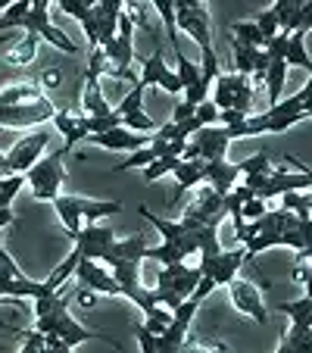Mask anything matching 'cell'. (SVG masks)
Here are the masks:
<instances>
[{
  "label": "cell",
  "mask_w": 312,
  "mask_h": 353,
  "mask_svg": "<svg viewBox=\"0 0 312 353\" xmlns=\"http://www.w3.org/2000/svg\"><path fill=\"white\" fill-rule=\"evenodd\" d=\"M200 281V266H185V263H169L156 272V285H153V297L156 303L166 310H178L181 300H187L194 294Z\"/></svg>",
  "instance_id": "6da1fadb"
},
{
  "label": "cell",
  "mask_w": 312,
  "mask_h": 353,
  "mask_svg": "<svg viewBox=\"0 0 312 353\" xmlns=\"http://www.w3.org/2000/svg\"><path fill=\"white\" fill-rule=\"evenodd\" d=\"M50 203H54L56 216H60L63 225H66L69 238H75V234L81 232V219L97 222V219H103V216H116L122 210L116 200H81V197H72V194H56Z\"/></svg>",
  "instance_id": "7a4b0ae2"
},
{
  "label": "cell",
  "mask_w": 312,
  "mask_h": 353,
  "mask_svg": "<svg viewBox=\"0 0 312 353\" xmlns=\"http://www.w3.org/2000/svg\"><path fill=\"white\" fill-rule=\"evenodd\" d=\"M34 328L44 334H60V338L66 341L69 350H72L75 344H81V341H107V344H116V341L107 338V334L87 332L85 325H79V322L69 316V300H60L47 316H34Z\"/></svg>",
  "instance_id": "3957f363"
},
{
  "label": "cell",
  "mask_w": 312,
  "mask_h": 353,
  "mask_svg": "<svg viewBox=\"0 0 312 353\" xmlns=\"http://www.w3.org/2000/svg\"><path fill=\"white\" fill-rule=\"evenodd\" d=\"M213 103L219 110H240L244 116H250L253 107V79L244 72H219L216 75V91Z\"/></svg>",
  "instance_id": "277c9868"
},
{
  "label": "cell",
  "mask_w": 312,
  "mask_h": 353,
  "mask_svg": "<svg viewBox=\"0 0 312 353\" xmlns=\"http://www.w3.org/2000/svg\"><path fill=\"white\" fill-rule=\"evenodd\" d=\"M28 185H32V197L34 200H54L60 194L63 181H66V166H63V150L47 154L44 160H38L32 169L25 172Z\"/></svg>",
  "instance_id": "5b68a950"
},
{
  "label": "cell",
  "mask_w": 312,
  "mask_h": 353,
  "mask_svg": "<svg viewBox=\"0 0 312 353\" xmlns=\"http://www.w3.org/2000/svg\"><path fill=\"white\" fill-rule=\"evenodd\" d=\"M56 107L41 94L34 100L25 103H10V107H0V125L7 128H32V125H44V122H54Z\"/></svg>",
  "instance_id": "8992f818"
},
{
  "label": "cell",
  "mask_w": 312,
  "mask_h": 353,
  "mask_svg": "<svg viewBox=\"0 0 312 353\" xmlns=\"http://www.w3.org/2000/svg\"><path fill=\"white\" fill-rule=\"evenodd\" d=\"M47 144H50V132H47V128H38V132H28L25 138H19L10 147L7 160H3V175H16V172L25 175L28 169L41 160Z\"/></svg>",
  "instance_id": "52a82bcc"
},
{
  "label": "cell",
  "mask_w": 312,
  "mask_h": 353,
  "mask_svg": "<svg viewBox=\"0 0 312 353\" xmlns=\"http://www.w3.org/2000/svg\"><path fill=\"white\" fill-rule=\"evenodd\" d=\"M197 310H200V300H194V297L181 300V307L172 313L169 328L163 334H156V353H178L185 347V338L191 332V322L197 316Z\"/></svg>",
  "instance_id": "ba28073f"
},
{
  "label": "cell",
  "mask_w": 312,
  "mask_h": 353,
  "mask_svg": "<svg viewBox=\"0 0 312 353\" xmlns=\"http://www.w3.org/2000/svg\"><path fill=\"white\" fill-rule=\"evenodd\" d=\"M247 263V247L244 250H219V254H200V275L209 279L216 288L228 285L238 275V269Z\"/></svg>",
  "instance_id": "9c48e42d"
},
{
  "label": "cell",
  "mask_w": 312,
  "mask_h": 353,
  "mask_svg": "<svg viewBox=\"0 0 312 353\" xmlns=\"http://www.w3.org/2000/svg\"><path fill=\"white\" fill-rule=\"evenodd\" d=\"M22 28H25V32L41 34V41H50L54 47H60L63 54H79V47H75L72 41H69L66 34L54 26V19H50V7H47V3H34L32 0V10H28Z\"/></svg>",
  "instance_id": "30bf717a"
},
{
  "label": "cell",
  "mask_w": 312,
  "mask_h": 353,
  "mask_svg": "<svg viewBox=\"0 0 312 353\" xmlns=\"http://www.w3.org/2000/svg\"><path fill=\"white\" fill-rule=\"evenodd\" d=\"M228 294H231L234 310H240V313L253 316L259 325H266V319H269L266 303H262V294H259V288L253 285V281L238 279V275H234V279L228 281Z\"/></svg>",
  "instance_id": "8fae6325"
},
{
  "label": "cell",
  "mask_w": 312,
  "mask_h": 353,
  "mask_svg": "<svg viewBox=\"0 0 312 353\" xmlns=\"http://www.w3.org/2000/svg\"><path fill=\"white\" fill-rule=\"evenodd\" d=\"M72 241H75V250L81 254V260H103V254L116 241V232L107 225H97V222H87V228H81Z\"/></svg>",
  "instance_id": "7c38bea8"
},
{
  "label": "cell",
  "mask_w": 312,
  "mask_h": 353,
  "mask_svg": "<svg viewBox=\"0 0 312 353\" xmlns=\"http://www.w3.org/2000/svg\"><path fill=\"white\" fill-rule=\"evenodd\" d=\"M138 81H141L144 88L156 85V88H163L166 94H185V85H181L178 72H172V69L166 66V60H163V50H160V47H156V54L144 60V69H141V79H138Z\"/></svg>",
  "instance_id": "4fadbf2b"
},
{
  "label": "cell",
  "mask_w": 312,
  "mask_h": 353,
  "mask_svg": "<svg viewBox=\"0 0 312 353\" xmlns=\"http://www.w3.org/2000/svg\"><path fill=\"white\" fill-rule=\"evenodd\" d=\"M87 141H94L97 147H107V150H141L153 141L150 132H134V128L125 125H116L110 132H97V134H87Z\"/></svg>",
  "instance_id": "5bb4252c"
},
{
  "label": "cell",
  "mask_w": 312,
  "mask_h": 353,
  "mask_svg": "<svg viewBox=\"0 0 312 353\" xmlns=\"http://www.w3.org/2000/svg\"><path fill=\"white\" fill-rule=\"evenodd\" d=\"M75 279H79L81 285L94 288L97 294H110V297H119L122 294L113 269H103L100 260H79V266H75Z\"/></svg>",
  "instance_id": "9a60e30c"
},
{
  "label": "cell",
  "mask_w": 312,
  "mask_h": 353,
  "mask_svg": "<svg viewBox=\"0 0 312 353\" xmlns=\"http://www.w3.org/2000/svg\"><path fill=\"white\" fill-rule=\"evenodd\" d=\"M175 191H172V207L178 210L181 203V194L185 191H191V188H197L200 181H203V175H206V160L203 157H194V160H187V157H181L178 160V166H175Z\"/></svg>",
  "instance_id": "2e32d148"
},
{
  "label": "cell",
  "mask_w": 312,
  "mask_h": 353,
  "mask_svg": "<svg viewBox=\"0 0 312 353\" xmlns=\"http://www.w3.org/2000/svg\"><path fill=\"white\" fill-rule=\"evenodd\" d=\"M222 210H225V194H219L213 185H203V188H197L194 200L185 207L181 216H191V219H197V222H206V219H213L216 213H222Z\"/></svg>",
  "instance_id": "e0dca14e"
},
{
  "label": "cell",
  "mask_w": 312,
  "mask_h": 353,
  "mask_svg": "<svg viewBox=\"0 0 312 353\" xmlns=\"http://www.w3.org/2000/svg\"><path fill=\"white\" fill-rule=\"evenodd\" d=\"M54 128L63 134V154H69L72 147H79L81 141H87L85 113H72V110H56Z\"/></svg>",
  "instance_id": "ac0fdd59"
},
{
  "label": "cell",
  "mask_w": 312,
  "mask_h": 353,
  "mask_svg": "<svg viewBox=\"0 0 312 353\" xmlns=\"http://www.w3.org/2000/svg\"><path fill=\"white\" fill-rule=\"evenodd\" d=\"M203 181L206 185H213L219 194H228L240 181V166L238 163H228L225 157H222V160H206Z\"/></svg>",
  "instance_id": "d6986e66"
},
{
  "label": "cell",
  "mask_w": 312,
  "mask_h": 353,
  "mask_svg": "<svg viewBox=\"0 0 312 353\" xmlns=\"http://www.w3.org/2000/svg\"><path fill=\"white\" fill-rule=\"evenodd\" d=\"M278 310L284 316H291V334H300L312 325V297H303V300H291V303H278Z\"/></svg>",
  "instance_id": "ffe728a7"
},
{
  "label": "cell",
  "mask_w": 312,
  "mask_h": 353,
  "mask_svg": "<svg viewBox=\"0 0 312 353\" xmlns=\"http://www.w3.org/2000/svg\"><path fill=\"white\" fill-rule=\"evenodd\" d=\"M87 79V75H85ZM81 107H85L87 116H107L113 113V107L107 103V97H103V88H100V79H87L85 85V97H81Z\"/></svg>",
  "instance_id": "44dd1931"
},
{
  "label": "cell",
  "mask_w": 312,
  "mask_h": 353,
  "mask_svg": "<svg viewBox=\"0 0 312 353\" xmlns=\"http://www.w3.org/2000/svg\"><path fill=\"white\" fill-rule=\"evenodd\" d=\"M228 44H231V57H234V72H244V75H253V69H256V57L262 47H253V44H244V41L231 38L228 34Z\"/></svg>",
  "instance_id": "7402d4cb"
},
{
  "label": "cell",
  "mask_w": 312,
  "mask_h": 353,
  "mask_svg": "<svg viewBox=\"0 0 312 353\" xmlns=\"http://www.w3.org/2000/svg\"><path fill=\"white\" fill-rule=\"evenodd\" d=\"M38 44H41V34L25 32V38H22L19 44L7 54V63L10 66H32L34 57H38Z\"/></svg>",
  "instance_id": "603a6c76"
},
{
  "label": "cell",
  "mask_w": 312,
  "mask_h": 353,
  "mask_svg": "<svg viewBox=\"0 0 312 353\" xmlns=\"http://www.w3.org/2000/svg\"><path fill=\"white\" fill-rule=\"evenodd\" d=\"M284 60H287V66H300V69H306V72H312V60H309V54H306V32H291Z\"/></svg>",
  "instance_id": "cb8c5ba5"
},
{
  "label": "cell",
  "mask_w": 312,
  "mask_h": 353,
  "mask_svg": "<svg viewBox=\"0 0 312 353\" xmlns=\"http://www.w3.org/2000/svg\"><path fill=\"white\" fill-rule=\"evenodd\" d=\"M41 97V85L38 81H22V85H10L7 91H0V107L10 103H25V100Z\"/></svg>",
  "instance_id": "d4e9b609"
},
{
  "label": "cell",
  "mask_w": 312,
  "mask_h": 353,
  "mask_svg": "<svg viewBox=\"0 0 312 353\" xmlns=\"http://www.w3.org/2000/svg\"><path fill=\"white\" fill-rule=\"evenodd\" d=\"M79 260H81V254H79V250H72V254H69L66 260H63L60 266H56L54 272H50V275L44 279V281H47V288H50V291H60V288L66 285L69 279H75V266H79Z\"/></svg>",
  "instance_id": "484cf974"
},
{
  "label": "cell",
  "mask_w": 312,
  "mask_h": 353,
  "mask_svg": "<svg viewBox=\"0 0 312 353\" xmlns=\"http://www.w3.org/2000/svg\"><path fill=\"white\" fill-rule=\"evenodd\" d=\"M153 7H156V13L163 16V22H166V34H169V44H172V54L181 57V44H178V32H175V3L172 0H150Z\"/></svg>",
  "instance_id": "4316f807"
},
{
  "label": "cell",
  "mask_w": 312,
  "mask_h": 353,
  "mask_svg": "<svg viewBox=\"0 0 312 353\" xmlns=\"http://www.w3.org/2000/svg\"><path fill=\"white\" fill-rule=\"evenodd\" d=\"M28 10H32V0H13L3 13H0V32H10V28H22Z\"/></svg>",
  "instance_id": "83f0119b"
},
{
  "label": "cell",
  "mask_w": 312,
  "mask_h": 353,
  "mask_svg": "<svg viewBox=\"0 0 312 353\" xmlns=\"http://www.w3.org/2000/svg\"><path fill=\"white\" fill-rule=\"evenodd\" d=\"M231 38L244 41V44H253V47H266L269 38L259 32V26L253 19H244V22H234L231 26Z\"/></svg>",
  "instance_id": "f1b7e54d"
},
{
  "label": "cell",
  "mask_w": 312,
  "mask_h": 353,
  "mask_svg": "<svg viewBox=\"0 0 312 353\" xmlns=\"http://www.w3.org/2000/svg\"><path fill=\"white\" fill-rule=\"evenodd\" d=\"M178 160L181 157H156L153 163H147L144 166V185H153V181H160L163 175H172L175 172V166H178Z\"/></svg>",
  "instance_id": "f546056e"
},
{
  "label": "cell",
  "mask_w": 312,
  "mask_h": 353,
  "mask_svg": "<svg viewBox=\"0 0 312 353\" xmlns=\"http://www.w3.org/2000/svg\"><path fill=\"white\" fill-rule=\"evenodd\" d=\"M272 150H262V154L256 157H247L244 163H238L240 166V175H269L272 172Z\"/></svg>",
  "instance_id": "4dcf8cb0"
},
{
  "label": "cell",
  "mask_w": 312,
  "mask_h": 353,
  "mask_svg": "<svg viewBox=\"0 0 312 353\" xmlns=\"http://www.w3.org/2000/svg\"><path fill=\"white\" fill-rule=\"evenodd\" d=\"M25 175L16 172V175H0V207H10L13 203V197L22 191V185H25Z\"/></svg>",
  "instance_id": "1f68e13d"
},
{
  "label": "cell",
  "mask_w": 312,
  "mask_h": 353,
  "mask_svg": "<svg viewBox=\"0 0 312 353\" xmlns=\"http://www.w3.org/2000/svg\"><path fill=\"white\" fill-rule=\"evenodd\" d=\"M144 91H147V88L141 85V81H134L132 94H125V97H122V103L116 110H119L122 116H125V113H141V110H144Z\"/></svg>",
  "instance_id": "d6a6232c"
},
{
  "label": "cell",
  "mask_w": 312,
  "mask_h": 353,
  "mask_svg": "<svg viewBox=\"0 0 312 353\" xmlns=\"http://www.w3.org/2000/svg\"><path fill=\"white\" fill-rule=\"evenodd\" d=\"M269 203H272V200L250 197V200H244V207H240V213H244V219H247V222H253V219H259V216H266L269 210H272Z\"/></svg>",
  "instance_id": "836d02e7"
},
{
  "label": "cell",
  "mask_w": 312,
  "mask_h": 353,
  "mask_svg": "<svg viewBox=\"0 0 312 353\" xmlns=\"http://www.w3.org/2000/svg\"><path fill=\"white\" fill-rule=\"evenodd\" d=\"M253 22H256V26H259V32L266 34L269 41H272L275 34L281 32V26H278V16H275L272 10H262V13H256V19H253Z\"/></svg>",
  "instance_id": "e575fe53"
},
{
  "label": "cell",
  "mask_w": 312,
  "mask_h": 353,
  "mask_svg": "<svg viewBox=\"0 0 312 353\" xmlns=\"http://www.w3.org/2000/svg\"><path fill=\"white\" fill-rule=\"evenodd\" d=\"M22 334V353H38V350H47V338L44 332L32 328V332H19Z\"/></svg>",
  "instance_id": "d590c367"
},
{
  "label": "cell",
  "mask_w": 312,
  "mask_h": 353,
  "mask_svg": "<svg viewBox=\"0 0 312 353\" xmlns=\"http://www.w3.org/2000/svg\"><path fill=\"white\" fill-rule=\"evenodd\" d=\"M219 113H222V110L216 107L213 100H203V103H197V113H194V116H197L203 125H216V122H219Z\"/></svg>",
  "instance_id": "8d00e7d4"
},
{
  "label": "cell",
  "mask_w": 312,
  "mask_h": 353,
  "mask_svg": "<svg viewBox=\"0 0 312 353\" xmlns=\"http://www.w3.org/2000/svg\"><path fill=\"white\" fill-rule=\"evenodd\" d=\"M309 28H312V0H306L303 7H300L297 19H293L291 32H309Z\"/></svg>",
  "instance_id": "74e56055"
},
{
  "label": "cell",
  "mask_w": 312,
  "mask_h": 353,
  "mask_svg": "<svg viewBox=\"0 0 312 353\" xmlns=\"http://www.w3.org/2000/svg\"><path fill=\"white\" fill-rule=\"evenodd\" d=\"M75 303H79V307H85V310H91V307H97V291H94V288H87V285H81L79 281V288H75Z\"/></svg>",
  "instance_id": "f35d334b"
},
{
  "label": "cell",
  "mask_w": 312,
  "mask_h": 353,
  "mask_svg": "<svg viewBox=\"0 0 312 353\" xmlns=\"http://www.w3.org/2000/svg\"><path fill=\"white\" fill-rule=\"evenodd\" d=\"M60 294H44V297H34V316H47V313H50V310H54L56 307V303H60Z\"/></svg>",
  "instance_id": "ab89813d"
},
{
  "label": "cell",
  "mask_w": 312,
  "mask_h": 353,
  "mask_svg": "<svg viewBox=\"0 0 312 353\" xmlns=\"http://www.w3.org/2000/svg\"><path fill=\"white\" fill-rule=\"evenodd\" d=\"M134 334H138L141 350H144V353H156V334H153L150 328L141 325V328H134Z\"/></svg>",
  "instance_id": "60d3db41"
},
{
  "label": "cell",
  "mask_w": 312,
  "mask_h": 353,
  "mask_svg": "<svg viewBox=\"0 0 312 353\" xmlns=\"http://www.w3.org/2000/svg\"><path fill=\"white\" fill-rule=\"evenodd\" d=\"M293 281L306 285V297H312V266H303V263H297V269H293Z\"/></svg>",
  "instance_id": "b9f144b4"
},
{
  "label": "cell",
  "mask_w": 312,
  "mask_h": 353,
  "mask_svg": "<svg viewBox=\"0 0 312 353\" xmlns=\"http://www.w3.org/2000/svg\"><path fill=\"white\" fill-rule=\"evenodd\" d=\"M194 113H197V103L181 100V103H175V110H172V122H185V119H191Z\"/></svg>",
  "instance_id": "7bdbcfd3"
},
{
  "label": "cell",
  "mask_w": 312,
  "mask_h": 353,
  "mask_svg": "<svg viewBox=\"0 0 312 353\" xmlns=\"http://www.w3.org/2000/svg\"><path fill=\"white\" fill-rule=\"evenodd\" d=\"M60 81H63V72H60V69H47V72L41 75V85H44V88H56Z\"/></svg>",
  "instance_id": "ee69618b"
},
{
  "label": "cell",
  "mask_w": 312,
  "mask_h": 353,
  "mask_svg": "<svg viewBox=\"0 0 312 353\" xmlns=\"http://www.w3.org/2000/svg\"><path fill=\"white\" fill-rule=\"evenodd\" d=\"M175 10H197V7H206V0H172Z\"/></svg>",
  "instance_id": "f6af8a7d"
},
{
  "label": "cell",
  "mask_w": 312,
  "mask_h": 353,
  "mask_svg": "<svg viewBox=\"0 0 312 353\" xmlns=\"http://www.w3.org/2000/svg\"><path fill=\"white\" fill-rule=\"evenodd\" d=\"M103 10H110V13H122V7H125V0H97Z\"/></svg>",
  "instance_id": "bcb514c9"
},
{
  "label": "cell",
  "mask_w": 312,
  "mask_h": 353,
  "mask_svg": "<svg viewBox=\"0 0 312 353\" xmlns=\"http://www.w3.org/2000/svg\"><path fill=\"white\" fill-rule=\"evenodd\" d=\"M13 219H16V216H13V210H10V207H0V228L13 225Z\"/></svg>",
  "instance_id": "7dc6e473"
},
{
  "label": "cell",
  "mask_w": 312,
  "mask_h": 353,
  "mask_svg": "<svg viewBox=\"0 0 312 353\" xmlns=\"http://www.w3.org/2000/svg\"><path fill=\"white\" fill-rule=\"evenodd\" d=\"M3 160H7V154H0V175H3Z\"/></svg>",
  "instance_id": "c3c4849f"
},
{
  "label": "cell",
  "mask_w": 312,
  "mask_h": 353,
  "mask_svg": "<svg viewBox=\"0 0 312 353\" xmlns=\"http://www.w3.org/2000/svg\"><path fill=\"white\" fill-rule=\"evenodd\" d=\"M125 7H132V10H134V7H138V0H125Z\"/></svg>",
  "instance_id": "681fc988"
},
{
  "label": "cell",
  "mask_w": 312,
  "mask_h": 353,
  "mask_svg": "<svg viewBox=\"0 0 312 353\" xmlns=\"http://www.w3.org/2000/svg\"><path fill=\"white\" fill-rule=\"evenodd\" d=\"M7 300H19V297H0V303H7Z\"/></svg>",
  "instance_id": "f907efd6"
},
{
  "label": "cell",
  "mask_w": 312,
  "mask_h": 353,
  "mask_svg": "<svg viewBox=\"0 0 312 353\" xmlns=\"http://www.w3.org/2000/svg\"><path fill=\"white\" fill-rule=\"evenodd\" d=\"M0 247H3V228H0Z\"/></svg>",
  "instance_id": "816d5d0a"
},
{
  "label": "cell",
  "mask_w": 312,
  "mask_h": 353,
  "mask_svg": "<svg viewBox=\"0 0 312 353\" xmlns=\"http://www.w3.org/2000/svg\"><path fill=\"white\" fill-rule=\"evenodd\" d=\"M306 119H312V110H309V113H306Z\"/></svg>",
  "instance_id": "f5cc1de1"
}]
</instances>
